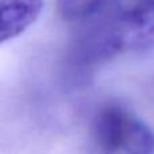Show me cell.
<instances>
[{
  "label": "cell",
  "instance_id": "obj_4",
  "mask_svg": "<svg viewBox=\"0 0 154 154\" xmlns=\"http://www.w3.org/2000/svg\"><path fill=\"white\" fill-rule=\"evenodd\" d=\"M106 0H58L57 7L62 19L77 20L92 15Z\"/></svg>",
  "mask_w": 154,
  "mask_h": 154
},
{
  "label": "cell",
  "instance_id": "obj_3",
  "mask_svg": "<svg viewBox=\"0 0 154 154\" xmlns=\"http://www.w3.org/2000/svg\"><path fill=\"white\" fill-rule=\"evenodd\" d=\"M45 0H0V39H15L37 22Z\"/></svg>",
  "mask_w": 154,
  "mask_h": 154
},
{
  "label": "cell",
  "instance_id": "obj_2",
  "mask_svg": "<svg viewBox=\"0 0 154 154\" xmlns=\"http://www.w3.org/2000/svg\"><path fill=\"white\" fill-rule=\"evenodd\" d=\"M91 135L103 154H154L153 130L118 104H107L97 109L91 125Z\"/></svg>",
  "mask_w": 154,
  "mask_h": 154
},
{
  "label": "cell",
  "instance_id": "obj_1",
  "mask_svg": "<svg viewBox=\"0 0 154 154\" xmlns=\"http://www.w3.org/2000/svg\"><path fill=\"white\" fill-rule=\"evenodd\" d=\"M154 49V0H137L88 35L84 54L89 62L119 53Z\"/></svg>",
  "mask_w": 154,
  "mask_h": 154
}]
</instances>
